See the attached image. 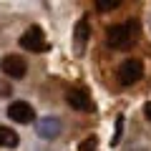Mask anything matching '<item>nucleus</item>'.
Here are the masks:
<instances>
[{"label": "nucleus", "mask_w": 151, "mask_h": 151, "mask_svg": "<svg viewBox=\"0 0 151 151\" xmlns=\"http://www.w3.org/2000/svg\"><path fill=\"white\" fill-rule=\"evenodd\" d=\"M96 5L101 8V10H111V8H119L121 0H96Z\"/></svg>", "instance_id": "nucleus-11"}, {"label": "nucleus", "mask_w": 151, "mask_h": 151, "mask_svg": "<svg viewBox=\"0 0 151 151\" xmlns=\"http://www.w3.org/2000/svg\"><path fill=\"white\" fill-rule=\"evenodd\" d=\"M96 146H98V139H96V136H88V139L81 141L78 151H96Z\"/></svg>", "instance_id": "nucleus-10"}, {"label": "nucleus", "mask_w": 151, "mask_h": 151, "mask_svg": "<svg viewBox=\"0 0 151 151\" xmlns=\"http://www.w3.org/2000/svg\"><path fill=\"white\" fill-rule=\"evenodd\" d=\"M60 121L55 119V116H45V119H40L35 124V134L40 136V139H45V141H50V139H58V134H60Z\"/></svg>", "instance_id": "nucleus-6"}, {"label": "nucleus", "mask_w": 151, "mask_h": 151, "mask_svg": "<svg viewBox=\"0 0 151 151\" xmlns=\"http://www.w3.org/2000/svg\"><path fill=\"white\" fill-rule=\"evenodd\" d=\"M136 30H139V23L136 20L126 23V25H111L108 33H106V43L111 45V48H126V45L136 38Z\"/></svg>", "instance_id": "nucleus-1"}, {"label": "nucleus", "mask_w": 151, "mask_h": 151, "mask_svg": "<svg viewBox=\"0 0 151 151\" xmlns=\"http://www.w3.org/2000/svg\"><path fill=\"white\" fill-rule=\"evenodd\" d=\"M8 116H10L15 124H30V121L35 119V111H33V106L25 103V101H13L10 108H8Z\"/></svg>", "instance_id": "nucleus-5"}, {"label": "nucleus", "mask_w": 151, "mask_h": 151, "mask_svg": "<svg viewBox=\"0 0 151 151\" xmlns=\"http://www.w3.org/2000/svg\"><path fill=\"white\" fill-rule=\"evenodd\" d=\"M141 76H144V63L139 58H126L119 65V81L124 86H131V83L141 81Z\"/></svg>", "instance_id": "nucleus-3"}, {"label": "nucleus", "mask_w": 151, "mask_h": 151, "mask_svg": "<svg viewBox=\"0 0 151 151\" xmlns=\"http://www.w3.org/2000/svg\"><path fill=\"white\" fill-rule=\"evenodd\" d=\"M65 101H68L70 108H76V111H91V96H88L83 88H70L68 93H65Z\"/></svg>", "instance_id": "nucleus-7"}, {"label": "nucleus", "mask_w": 151, "mask_h": 151, "mask_svg": "<svg viewBox=\"0 0 151 151\" xmlns=\"http://www.w3.org/2000/svg\"><path fill=\"white\" fill-rule=\"evenodd\" d=\"M10 93H13L10 83H8V81H0V96H10Z\"/></svg>", "instance_id": "nucleus-13"}, {"label": "nucleus", "mask_w": 151, "mask_h": 151, "mask_svg": "<svg viewBox=\"0 0 151 151\" xmlns=\"http://www.w3.org/2000/svg\"><path fill=\"white\" fill-rule=\"evenodd\" d=\"M86 38H88V20L86 18H81L78 20V25H76V40H78V53L83 50V45H86Z\"/></svg>", "instance_id": "nucleus-8"}, {"label": "nucleus", "mask_w": 151, "mask_h": 151, "mask_svg": "<svg viewBox=\"0 0 151 151\" xmlns=\"http://www.w3.org/2000/svg\"><path fill=\"white\" fill-rule=\"evenodd\" d=\"M0 146H8V149L18 146V134L10 131L8 126H0Z\"/></svg>", "instance_id": "nucleus-9"}, {"label": "nucleus", "mask_w": 151, "mask_h": 151, "mask_svg": "<svg viewBox=\"0 0 151 151\" xmlns=\"http://www.w3.org/2000/svg\"><path fill=\"white\" fill-rule=\"evenodd\" d=\"M0 70H3L8 78H23L25 70H28L25 58H23V55H5V58L0 60Z\"/></svg>", "instance_id": "nucleus-4"}, {"label": "nucleus", "mask_w": 151, "mask_h": 151, "mask_svg": "<svg viewBox=\"0 0 151 151\" xmlns=\"http://www.w3.org/2000/svg\"><path fill=\"white\" fill-rule=\"evenodd\" d=\"M20 48L30 50V53H43L48 48V40H45V33L40 25H30L25 33L20 35Z\"/></svg>", "instance_id": "nucleus-2"}, {"label": "nucleus", "mask_w": 151, "mask_h": 151, "mask_svg": "<svg viewBox=\"0 0 151 151\" xmlns=\"http://www.w3.org/2000/svg\"><path fill=\"white\" fill-rule=\"evenodd\" d=\"M121 129H124V119H116V136H113V144H119V139H121Z\"/></svg>", "instance_id": "nucleus-12"}, {"label": "nucleus", "mask_w": 151, "mask_h": 151, "mask_svg": "<svg viewBox=\"0 0 151 151\" xmlns=\"http://www.w3.org/2000/svg\"><path fill=\"white\" fill-rule=\"evenodd\" d=\"M144 113H146V119L151 121V103H146V106H144Z\"/></svg>", "instance_id": "nucleus-14"}]
</instances>
